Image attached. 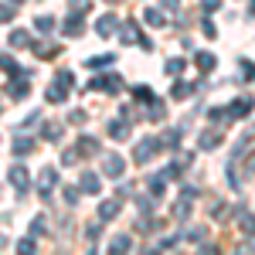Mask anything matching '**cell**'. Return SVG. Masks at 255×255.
<instances>
[{
  "label": "cell",
  "mask_w": 255,
  "mask_h": 255,
  "mask_svg": "<svg viewBox=\"0 0 255 255\" xmlns=\"http://www.w3.org/2000/svg\"><path fill=\"white\" fill-rule=\"evenodd\" d=\"M89 89H92V92H106V96H116L119 89H123V79H119V75H109V79L102 75V79L89 82Z\"/></svg>",
  "instance_id": "obj_1"
},
{
  "label": "cell",
  "mask_w": 255,
  "mask_h": 255,
  "mask_svg": "<svg viewBox=\"0 0 255 255\" xmlns=\"http://www.w3.org/2000/svg\"><path fill=\"white\" fill-rule=\"evenodd\" d=\"M55 184H58V170H55V167H44L41 177H38V191H41L44 201H51V187H55Z\"/></svg>",
  "instance_id": "obj_2"
},
{
  "label": "cell",
  "mask_w": 255,
  "mask_h": 255,
  "mask_svg": "<svg viewBox=\"0 0 255 255\" xmlns=\"http://www.w3.org/2000/svg\"><path fill=\"white\" fill-rule=\"evenodd\" d=\"M157 150H160V146H157V139H153V136H146V139H139V146L133 150V160H136V163H146V160L153 157Z\"/></svg>",
  "instance_id": "obj_3"
},
{
  "label": "cell",
  "mask_w": 255,
  "mask_h": 255,
  "mask_svg": "<svg viewBox=\"0 0 255 255\" xmlns=\"http://www.w3.org/2000/svg\"><path fill=\"white\" fill-rule=\"evenodd\" d=\"M119 38L126 41V44H133V41H139L143 48H150V41H146L143 34H139V24H133V20H129V24H123V34H119Z\"/></svg>",
  "instance_id": "obj_4"
},
{
  "label": "cell",
  "mask_w": 255,
  "mask_h": 255,
  "mask_svg": "<svg viewBox=\"0 0 255 255\" xmlns=\"http://www.w3.org/2000/svg\"><path fill=\"white\" fill-rule=\"evenodd\" d=\"M102 170H106V177H123V157L106 153V157H102Z\"/></svg>",
  "instance_id": "obj_5"
},
{
  "label": "cell",
  "mask_w": 255,
  "mask_h": 255,
  "mask_svg": "<svg viewBox=\"0 0 255 255\" xmlns=\"http://www.w3.org/2000/svg\"><path fill=\"white\" fill-rule=\"evenodd\" d=\"M10 184L17 187L20 194H27V187H31V177H27V170H24V167H10Z\"/></svg>",
  "instance_id": "obj_6"
},
{
  "label": "cell",
  "mask_w": 255,
  "mask_h": 255,
  "mask_svg": "<svg viewBox=\"0 0 255 255\" xmlns=\"http://www.w3.org/2000/svg\"><path fill=\"white\" fill-rule=\"evenodd\" d=\"M191 197H194V191H187V187H184V194H180V201L174 204V218H177V221H184V218L191 215Z\"/></svg>",
  "instance_id": "obj_7"
},
{
  "label": "cell",
  "mask_w": 255,
  "mask_h": 255,
  "mask_svg": "<svg viewBox=\"0 0 255 255\" xmlns=\"http://www.w3.org/2000/svg\"><path fill=\"white\" fill-rule=\"evenodd\" d=\"M75 153H79V157H92V153H99V139L82 136V139H79V146H75Z\"/></svg>",
  "instance_id": "obj_8"
},
{
  "label": "cell",
  "mask_w": 255,
  "mask_h": 255,
  "mask_svg": "<svg viewBox=\"0 0 255 255\" xmlns=\"http://www.w3.org/2000/svg\"><path fill=\"white\" fill-rule=\"evenodd\" d=\"M96 27H99V38H109V34H113V31L119 27V20L113 17V14H106V17H99Z\"/></svg>",
  "instance_id": "obj_9"
},
{
  "label": "cell",
  "mask_w": 255,
  "mask_h": 255,
  "mask_svg": "<svg viewBox=\"0 0 255 255\" xmlns=\"http://www.w3.org/2000/svg\"><path fill=\"white\" fill-rule=\"evenodd\" d=\"M228 119H242V116H249V99H235L232 106H228V113H225Z\"/></svg>",
  "instance_id": "obj_10"
},
{
  "label": "cell",
  "mask_w": 255,
  "mask_h": 255,
  "mask_svg": "<svg viewBox=\"0 0 255 255\" xmlns=\"http://www.w3.org/2000/svg\"><path fill=\"white\" fill-rule=\"evenodd\" d=\"M116 215H119V201H102V204H99V218H102V221H113Z\"/></svg>",
  "instance_id": "obj_11"
},
{
  "label": "cell",
  "mask_w": 255,
  "mask_h": 255,
  "mask_svg": "<svg viewBox=\"0 0 255 255\" xmlns=\"http://www.w3.org/2000/svg\"><path fill=\"white\" fill-rule=\"evenodd\" d=\"M201 146H204V150L221 146V133H218V129H204V133H201Z\"/></svg>",
  "instance_id": "obj_12"
},
{
  "label": "cell",
  "mask_w": 255,
  "mask_h": 255,
  "mask_svg": "<svg viewBox=\"0 0 255 255\" xmlns=\"http://www.w3.org/2000/svg\"><path fill=\"white\" fill-rule=\"evenodd\" d=\"M197 89H201L197 82H191V85H187V82H177L174 85V99H187V96H194Z\"/></svg>",
  "instance_id": "obj_13"
},
{
  "label": "cell",
  "mask_w": 255,
  "mask_h": 255,
  "mask_svg": "<svg viewBox=\"0 0 255 255\" xmlns=\"http://www.w3.org/2000/svg\"><path fill=\"white\" fill-rule=\"evenodd\" d=\"M79 191H85V194H96V191H99V177H96V174H82Z\"/></svg>",
  "instance_id": "obj_14"
},
{
  "label": "cell",
  "mask_w": 255,
  "mask_h": 255,
  "mask_svg": "<svg viewBox=\"0 0 255 255\" xmlns=\"http://www.w3.org/2000/svg\"><path fill=\"white\" fill-rule=\"evenodd\" d=\"M82 27H85V24H82V17H79V14L65 20V34H68V38H79V34H82Z\"/></svg>",
  "instance_id": "obj_15"
},
{
  "label": "cell",
  "mask_w": 255,
  "mask_h": 255,
  "mask_svg": "<svg viewBox=\"0 0 255 255\" xmlns=\"http://www.w3.org/2000/svg\"><path fill=\"white\" fill-rule=\"evenodd\" d=\"M109 136H113V139H126V136H129V126H126L123 119H116V123H109Z\"/></svg>",
  "instance_id": "obj_16"
},
{
  "label": "cell",
  "mask_w": 255,
  "mask_h": 255,
  "mask_svg": "<svg viewBox=\"0 0 255 255\" xmlns=\"http://www.w3.org/2000/svg\"><path fill=\"white\" fill-rule=\"evenodd\" d=\"M27 92H31V89H27V75L20 79V72H17V79H14V85H10V96L20 99V96H27Z\"/></svg>",
  "instance_id": "obj_17"
},
{
  "label": "cell",
  "mask_w": 255,
  "mask_h": 255,
  "mask_svg": "<svg viewBox=\"0 0 255 255\" xmlns=\"http://www.w3.org/2000/svg\"><path fill=\"white\" fill-rule=\"evenodd\" d=\"M41 133H44V139H61L65 126H61V123H44V129H41Z\"/></svg>",
  "instance_id": "obj_18"
},
{
  "label": "cell",
  "mask_w": 255,
  "mask_h": 255,
  "mask_svg": "<svg viewBox=\"0 0 255 255\" xmlns=\"http://www.w3.org/2000/svg\"><path fill=\"white\" fill-rule=\"evenodd\" d=\"M10 48H31V34L27 31H14L10 34Z\"/></svg>",
  "instance_id": "obj_19"
},
{
  "label": "cell",
  "mask_w": 255,
  "mask_h": 255,
  "mask_svg": "<svg viewBox=\"0 0 255 255\" xmlns=\"http://www.w3.org/2000/svg\"><path fill=\"white\" fill-rule=\"evenodd\" d=\"M31 150H34V143H31L27 136H17V143H14V153H17V157H27Z\"/></svg>",
  "instance_id": "obj_20"
},
{
  "label": "cell",
  "mask_w": 255,
  "mask_h": 255,
  "mask_svg": "<svg viewBox=\"0 0 255 255\" xmlns=\"http://www.w3.org/2000/svg\"><path fill=\"white\" fill-rule=\"evenodd\" d=\"M146 24H153V27H163V24H167L163 10H153V7H150V10H146Z\"/></svg>",
  "instance_id": "obj_21"
},
{
  "label": "cell",
  "mask_w": 255,
  "mask_h": 255,
  "mask_svg": "<svg viewBox=\"0 0 255 255\" xmlns=\"http://www.w3.org/2000/svg\"><path fill=\"white\" fill-rule=\"evenodd\" d=\"M68 99V89L65 85H55V89H48V102H65Z\"/></svg>",
  "instance_id": "obj_22"
},
{
  "label": "cell",
  "mask_w": 255,
  "mask_h": 255,
  "mask_svg": "<svg viewBox=\"0 0 255 255\" xmlns=\"http://www.w3.org/2000/svg\"><path fill=\"white\" fill-rule=\"evenodd\" d=\"M113 61H116L113 55H96V58L85 61V65H89V68H106V65H113Z\"/></svg>",
  "instance_id": "obj_23"
},
{
  "label": "cell",
  "mask_w": 255,
  "mask_h": 255,
  "mask_svg": "<svg viewBox=\"0 0 255 255\" xmlns=\"http://www.w3.org/2000/svg\"><path fill=\"white\" fill-rule=\"evenodd\" d=\"M197 68H201V72H211V68H215V55L201 51V55H197Z\"/></svg>",
  "instance_id": "obj_24"
},
{
  "label": "cell",
  "mask_w": 255,
  "mask_h": 255,
  "mask_svg": "<svg viewBox=\"0 0 255 255\" xmlns=\"http://www.w3.org/2000/svg\"><path fill=\"white\" fill-rule=\"evenodd\" d=\"M129 245H133V238H129V235H119V238H113V245H109V249H113V252H126Z\"/></svg>",
  "instance_id": "obj_25"
},
{
  "label": "cell",
  "mask_w": 255,
  "mask_h": 255,
  "mask_svg": "<svg viewBox=\"0 0 255 255\" xmlns=\"http://www.w3.org/2000/svg\"><path fill=\"white\" fill-rule=\"evenodd\" d=\"M150 191H153L157 197H163V191H167V180H163V177H150Z\"/></svg>",
  "instance_id": "obj_26"
},
{
  "label": "cell",
  "mask_w": 255,
  "mask_h": 255,
  "mask_svg": "<svg viewBox=\"0 0 255 255\" xmlns=\"http://www.w3.org/2000/svg\"><path fill=\"white\" fill-rule=\"evenodd\" d=\"M0 68H3V72H10V75H17V65H14L10 55H0Z\"/></svg>",
  "instance_id": "obj_27"
},
{
  "label": "cell",
  "mask_w": 255,
  "mask_h": 255,
  "mask_svg": "<svg viewBox=\"0 0 255 255\" xmlns=\"http://www.w3.org/2000/svg\"><path fill=\"white\" fill-rule=\"evenodd\" d=\"M34 27H38V31H55V17H38Z\"/></svg>",
  "instance_id": "obj_28"
},
{
  "label": "cell",
  "mask_w": 255,
  "mask_h": 255,
  "mask_svg": "<svg viewBox=\"0 0 255 255\" xmlns=\"http://www.w3.org/2000/svg\"><path fill=\"white\" fill-rule=\"evenodd\" d=\"M133 96H136L139 102H150V99H153V92H150L146 85H136V89H133Z\"/></svg>",
  "instance_id": "obj_29"
},
{
  "label": "cell",
  "mask_w": 255,
  "mask_h": 255,
  "mask_svg": "<svg viewBox=\"0 0 255 255\" xmlns=\"http://www.w3.org/2000/svg\"><path fill=\"white\" fill-rule=\"evenodd\" d=\"M180 68H184V61H180V58H170V61H167V75H180Z\"/></svg>",
  "instance_id": "obj_30"
},
{
  "label": "cell",
  "mask_w": 255,
  "mask_h": 255,
  "mask_svg": "<svg viewBox=\"0 0 255 255\" xmlns=\"http://www.w3.org/2000/svg\"><path fill=\"white\" fill-rule=\"evenodd\" d=\"M38 55L41 58H51V55H58V48L55 44H38Z\"/></svg>",
  "instance_id": "obj_31"
},
{
  "label": "cell",
  "mask_w": 255,
  "mask_h": 255,
  "mask_svg": "<svg viewBox=\"0 0 255 255\" xmlns=\"http://www.w3.org/2000/svg\"><path fill=\"white\" fill-rule=\"evenodd\" d=\"M17 249H20V252H34V238H20Z\"/></svg>",
  "instance_id": "obj_32"
},
{
  "label": "cell",
  "mask_w": 255,
  "mask_h": 255,
  "mask_svg": "<svg viewBox=\"0 0 255 255\" xmlns=\"http://www.w3.org/2000/svg\"><path fill=\"white\" fill-rule=\"evenodd\" d=\"M14 17V7L10 3H0V20H10Z\"/></svg>",
  "instance_id": "obj_33"
},
{
  "label": "cell",
  "mask_w": 255,
  "mask_h": 255,
  "mask_svg": "<svg viewBox=\"0 0 255 255\" xmlns=\"http://www.w3.org/2000/svg\"><path fill=\"white\" fill-rule=\"evenodd\" d=\"M85 113H82V109H75V113H72V116H68V123H75V126H82V123H85Z\"/></svg>",
  "instance_id": "obj_34"
},
{
  "label": "cell",
  "mask_w": 255,
  "mask_h": 255,
  "mask_svg": "<svg viewBox=\"0 0 255 255\" xmlns=\"http://www.w3.org/2000/svg\"><path fill=\"white\" fill-rule=\"evenodd\" d=\"M65 201L75 204V201H79V187H65Z\"/></svg>",
  "instance_id": "obj_35"
},
{
  "label": "cell",
  "mask_w": 255,
  "mask_h": 255,
  "mask_svg": "<svg viewBox=\"0 0 255 255\" xmlns=\"http://www.w3.org/2000/svg\"><path fill=\"white\" fill-rule=\"evenodd\" d=\"M72 10H75V14H85V10H89V0H72Z\"/></svg>",
  "instance_id": "obj_36"
},
{
  "label": "cell",
  "mask_w": 255,
  "mask_h": 255,
  "mask_svg": "<svg viewBox=\"0 0 255 255\" xmlns=\"http://www.w3.org/2000/svg\"><path fill=\"white\" fill-rule=\"evenodd\" d=\"M218 7H221V0H204V10H208V14H211V10H218Z\"/></svg>",
  "instance_id": "obj_37"
},
{
  "label": "cell",
  "mask_w": 255,
  "mask_h": 255,
  "mask_svg": "<svg viewBox=\"0 0 255 255\" xmlns=\"http://www.w3.org/2000/svg\"><path fill=\"white\" fill-rule=\"evenodd\" d=\"M61 160H65V163H75V160H79V153H75V150H65V157H61Z\"/></svg>",
  "instance_id": "obj_38"
},
{
  "label": "cell",
  "mask_w": 255,
  "mask_h": 255,
  "mask_svg": "<svg viewBox=\"0 0 255 255\" xmlns=\"http://www.w3.org/2000/svg\"><path fill=\"white\" fill-rule=\"evenodd\" d=\"M31 232H34V235H41V232H44V218H34V228H31Z\"/></svg>",
  "instance_id": "obj_39"
},
{
  "label": "cell",
  "mask_w": 255,
  "mask_h": 255,
  "mask_svg": "<svg viewBox=\"0 0 255 255\" xmlns=\"http://www.w3.org/2000/svg\"><path fill=\"white\" fill-rule=\"evenodd\" d=\"M163 3H167V7H174V3H177V0H163Z\"/></svg>",
  "instance_id": "obj_40"
},
{
  "label": "cell",
  "mask_w": 255,
  "mask_h": 255,
  "mask_svg": "<svg viewBox=\"0 0 255 255\" xmlns=\"http://www.w3.org/2000/svg\"><path fill=\"white\" fill-rule=\"evenodd\" d=\"M3 245H7V238H3V235H0V249H3Z\"/></svg>",
  "instance_id": "obj_41"
},
{
  "label": "cell",
  "mask_w": 255,
  "mask_h": 255,
  "mask_svg": "<svg viewBox=\"0 0 255 255\" xmlns=\"http://www.w3.org/2000/svg\"><path fill=\"white\" fill-rule=\"evenodd\" d=\"M109 3H116V0H109Z\"/></svg>",
  "instance_id": "obj_42"
}]
</instances>
